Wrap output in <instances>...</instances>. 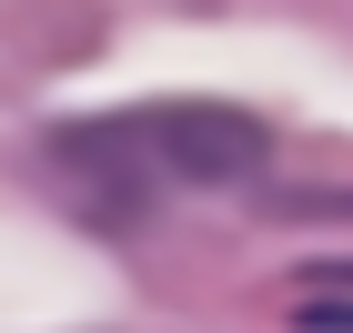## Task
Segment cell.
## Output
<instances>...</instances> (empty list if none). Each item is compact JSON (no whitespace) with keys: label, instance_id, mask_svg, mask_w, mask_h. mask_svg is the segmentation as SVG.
<instances>
[{"label":"cell","instance_id":"cell-2","mask_svg":"<svg viewBox=\"0 0 353 333\" xmlns=\"http://www.w3.org/2000/svg\"><path fill=\"white\" fill-rule=\"evenodd\" d=\"M293 323H303V333H353V303H303Z\"/></svg>","mask_w":353,"mask_h":333},{"label":"cell","instance_id":"cell-1","mask_svg":"<svg viewBox=\"0 0 353 333\" xmlns=\"http://www.w3.org/2000/svg\"><path fill=\"white\" fill-rule=\"evenodd\" d=\"M272 152V132L232 101H141V111H111V121H71L61 132V172H101L111 182V212H141L152 182H252Z\"/></svg>","mask_w":353,"mask_h":333}]
</instances>
